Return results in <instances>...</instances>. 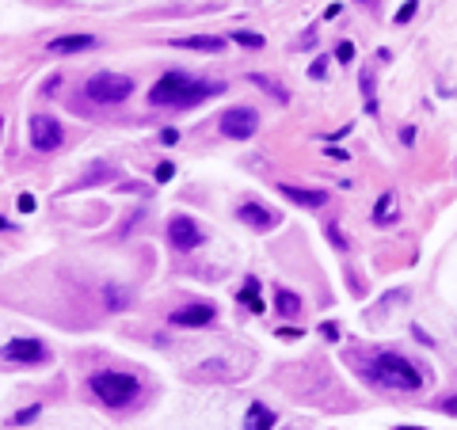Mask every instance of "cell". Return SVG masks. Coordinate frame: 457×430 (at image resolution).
I'll use <instances>...</instances> for the list:
<instances>
[{"label": "cell", "instance_id": "1", "mask_svg": "<svg viewBox=\"0 0 457 430\" xmlns=\"http://www.w3.org/2000/svg\"><path fill=\"white\" fill-rule=\"evenodd\" d=\"M217 92L221 88L210 84V80H191L187 73H168V76H160L157 88L149 92V103L153 107H195Z\"/></svg>", "mask_w": 457, "mask_h": 430}, {"label": "cell", "instance_id": "2", "mask_svg": "<svg viewBox=\"0 0 457 430\" xmlns=\"http://www.w3.org/2000/svg\"><path fill=\"white\" fill-rule=\"evenodd\" d=\"M370 366H374V377L381 381V384H389V389H396V392H416L419 384H423L419 366H411L408 358L393 355V350H385V355H374Z\"/></svg>", "mask_w": 457, "mask_h": 430}, {"label": "cell", "instance_id": "3", "mask_svg": "<svg viewBox=\"0 0 457 430\" xmlns=\"http://www.w3.org/2000/svg\"><path fill=\"white\" fill-rule=\"evenodd\" d=\"M88 389L96 392V400H103L111 407H122V404L138 400L141 384H138V377H130V373L103 369V373H92V377H88Z\"/></svg>", "mask_w": 457, "mask_h": 430}, {"label": "cell", "instance_id": "4", "mask_svg": "<svg viewBox=\"0 0 457 430\" xmlns=\"http://www.w3.org/2000/svg\"><path fill=\"white\" fill-rule=\"evenodd\" d=\"M84 92H88L92 103H122V99L133 92V80L122 76V73H96Z\"/></svg>", "mask_w": 457, "mask_h": 430}, {"label": "cell", "instance_id": "5", "mask_svg": "<svg viewBox=\"0 0 457 430\" xmlns=\"http://www.w3.org/2000/svg\"><path fill=\"white\" fill-rule=\"evenodd\" d=\"M61 141H65V130L58 118H50V115L31 118V145H35V152H53V149H61Z\"/></svg>", "mask_w": 457, "mask_h": 430}, {"label": "cell", "instance_id": "6", "mask_svg": "<svg viewBox=\"0 0 457 430\" xmlns=\"http://www.w3.org/2000/svg\"><path fill=\"white\" fill-rule=\"evenodd\" d=\"M255 130H260V115H255L252 107H229V111L221 115V134L232 137V141L252 137Z\"/></svg>", "mask_w": 457, "mask_h": 430}, {"label": "cell", "instance_id": "7", "mask_svg": "<svg viewBox=\"0 0 457 430\" xmlns=\"http://www.w3.org/2000/svg\"><path fill=\"white\" fill-rule=\"evenodd\" d=\"M0 358L4 362H24V366H38V362H46V347L38 343V339H8L4 347H0Z\"/></svg>", "mask_w": 457, "mask_h": 430}, {"label": "cell", "instance_id": "8", "mask_svg": "<svg viewBox=\"0 0 457 430\" xmlns=\"http://www.w3.org/2000/svg\"><path fill=\"white\" fill-rule=\"evenodd\" d=\"M168 244L175 251H191L202 244V229H198L191 217H183V214H175L172 221H168Z\"/></svg>", "mask_w": 457, "mask_h": 430}, {"label": "cell", "instance_id": "9", "mask_svg": "<svg viewBox=\"0 0 457 430\" xmlns=\"http://www.w3.org/2000/svg\"><path fill=\"white\" fill-rule=\"evenodd\" d=\"M214 316H217V308L206 305V301L202 305H183V308H175V313H172V324L175 327H206Z\"/></svg>", "mask_w": 457, "mask_h": 430}, {"label": "cell", "instance_id": "10", "mask_svg": "<svg viewBox=\"0 0 457 430\" xmlns=\"http://www.w3.org/2000/svg\"><path fill=\"white\" fill-rule=\"evenodd\" d=\"M237 217H240L244 225L260 229V233H271V229L278 225V214H274V209H267V206H260V202H244L237 209Z\"/></svg>", "mask_w": 457, "mask_h": 430}, {"label": "cell", "instance_id": "11", "mask_svg": "<svg viewBox=\"0 0 457 430\" xmlns=\"http://www.w3.org/2000/svg\"><path fill=\"white\" fill-rule=\"evenodd\" d=\"M278 191H282L289 202L305 206V209H324L328 206V194L324 191H309V187H297V183H278Z\"/></svg>", "mask_w": 457, "mask_h": 430}, {"label": "cell", "instance_id": "12", "mask_svg": "<svg viewBox=\"0 0 457 430\" xmlns=\"http://www.w3.org/2000/svg\"><path fill=\"white\" fill-rule=\"evenodd\" d=\"M92 46H96V35H61V38L46 42L50 53H81V50H92Z\"/></svg>", "mask_w": 457, "mask_h": 430}, {"label": "cell", "instance_id": "13", "mask_svg": "<svg viewBox=\"0 0 457 430\" xmlns=\"http://www.w3.org/2000/svg\"><path fill=\"white\" fill-rule=\"evenodd\" d=\"M274 423H278V415L267 404H252L248 415H244V430H274Z\"/></svg>", "mask_w": 457, "mask_h": 430}, {"label": "cell", "instance_id": "14", "mask_svg": "<svg viewBox=\"0 0 457 430\" xmlns=\"http://www.w3.org/2000/svg\"><path fill=\"white\" fill-rule=\"evenodd\" d=\"M175 46H183V50H202V53H217V50H225V38H221V35H187V38H175Z\"/></svg>", "mask_w": 457, "mask_h": 430}, {"label": "cell", "instance_id": "15", "mask_svg": "<svg viewBox=\"0 0 457 430\" xmlns=\"http://www.w3.org/2000/svg\"><path fill=\"white\" fill-rule=\"evenodd\" d=\"M396 194L389 191V194H381L377 198V206H374V225H393L396 221Z\"/></svg>", "mask_w": 457, "mask_h": 430}, {"label": "cell", "instance_id": "16", "mask_svg": "<svg viewBox=\"0 0 457 430\" xmlns=\"http://www.w3.org/2000/svg\"><path fill=\"white\" fill-rule=\"evenodd\" d=\"M274 305H278V313H286V316L301 313V297H297L294 290H286V285H282V290L274 293Z\"/></svg>", "mask_w": 457, "mask_h": 430}, {"label": "cell", "instance_id": "17", "mask_svg": "<svg viewBox=\"0 0 457 430\" xmlns=\"http://www.w3.org/2000/svg\"><path fill=\"white\" fill-rule=\"evenodd\" d=\"M240 301L252 308V313H263V297H260V282L255 278H248L244 282V290H240Z\"/></svg>", "mask_w": 457, "mask_h": 430}, {"label": "cell", "instance_id": "18", "mask_svg": "<svg viewBox=\"0 0 457 430\" xmlns=\"http://www.w3.org/2000/svg\"><path fill=\"white\" fill-rule=\"evenodd\" d=\"M252 84H260V88H263V92H271V95L278 99V103H286V99H289V92H286V88H282V84H274V80H271V76H260V73H252Z\"/></svg>", "mask_w": 457, "mask_h": 430}, {"label": "cell", "instance_id": "19", "mask_svg": "<svg viewBox=\"0 0 457 430\" xmlns=\"http://www.w3.org/2000/svg\"><path fill=\"white\" fill-rule=\"evenodd\" d=\"M99 179H115V168H111V164H99V168H92L84 179H76V187H92V183H99Z\"/></svg>", "mask_w": 457, "mask_h": 430}, {"label": "cell", "instance_id": "20", "mask_svg": "<svg viewBox=\"0 0 457 430\" xmlns=\"http://www.w3.org/2000/svg\"><path fill=\"white\" fill-rule=\"evenodd\" d=\"M229 38L240 42V46H248V50H263V35H255V31H232Z\"/></svg>", "mask_w": 457, "mask_h": 430}, {"label": "cell", "instance_id": "21", "mask_svg": "<svg viewBox=\"0 0 457 430\" xmlns=\"http://www.w3.org/2000/svg\"><path fill=\"white\" fill-rule=\"evenodd\" d=\"M362 92H366V111H374L377 103H374V73L370 69L362 73Z\"/></svg>", "mask_w": 457, "mask_h": 430}, {"label": "cell", "instance_id": "22", "mask_svg": "<svg viewBox=\"0 0 457 430\" xmlns=\"http://www.w3.org/2000/svg\"><path fill=\"white\" fill-rule=\"evenodd\" d=\"M38 411H42L38 404H35V407H24V411L16 415V426H27V423H35V419H38Z\"/></svg>", "mask_w": 457, "mask_h": 430}, {"label": "cell", "instance_id": "23", "mask_svg": "<svg viewBox=\"0 0 457 430\" xmlns=\"http://www.w3.org/2000/svg\"><path fill=\"white\" fill-rule=\"evenodd\" d=\"M416 12H419V4H416V0H408V4H404V8H400V12H396V23H408V19L416 16Z\"/></svg>", "mask_w": 457, "mask_h": 430}, {"label": "cell", "instance_id": "24", "mask_svg": "<svg viewBox=\"0 0 457 430\" xmlns=\"http://www.w3.org/2000/svg\"><path fill=\"white\" fill-rule=\"evenodd\" d=\"M336 58H339V61H354V42H339V46H336Z\"/></svg>", "mask_w": 457, "mask_h": 430}, {"label": "cell", "instance_id": "25", "mask_svg": "<svg viewBox=\"0 0 457 430\" xmlns=\"http://www.w3.org/2000/svg\"><path fill=\"white\" fill-rule=\"evenodd\" d=\"M103 297H107V305H115V313H118L122 305H126V297H122L118 290H103Z\"/></svg>", "mask_w": 457, "mask_h": 430}, {"label": "cell", "instance_id": "26", "mask_svg": "<svg viewBox=\"0 0 457 430\" xmlns=\"http://www.w3.org/2000/svg\"><path fill=\"white\" fill-rule=\"evenodd\" d=\"M172 175H175V164H160V168H157V183H168Z\"/></svg>", "mask_w": 457, "mask_h": 430}, {"label": "cell", "instance_id": "27", "mask_svg": "<svg viewBox=\"0 0 457 430\" xmlns=\"http://www.w3.org/2000/svg\"><path fill=\"white\" fill-rule=\"evenodd\" d=\"M438 411H446V415H457V396H446V400H438Z\"/></svg>", "mask_w": 457, "mask_h": 430}, {"label": "cell", "instance_id": "28", "mask_svg": "<svg viewBox=\"0 0 457 430\" xmlns=\"http://www.w3.org/2000/svg\"><path fill=\"white\" fill-rule=\"evenodd\" d=\"M19 209H24V214H31V209H35V198H31V194H19Z\"/></svg>", "mask_w": 457, "mask_h": 430}, {"label": "cell", "instance_id": "29", "mask_svg": "<svg viewBox=\"0 0 457 430\" xmlns=\"http://www.w3.org/2000/svg\"><path fill=\"white\" fill-rule=\"evenodd\" d=\"M160 141H164V145H175V141H180V134H175V130H164Z\"/></svg>", "mask_w": 457, "mask_h": 430}, {"label": "cell", "instance_id": "30", "mask_svg": "<svg viewBox=\"0 0 457 430\" xmlns=\"http://www.w3.org/2000/svg\"><path fill=\"white\" fill-rule=\"evenodd\" d=\"M278 339H301V332L294 327V332H289V327H282V332H278Z\"/></svg>", "mask_w": 457, "mask_h": 430}, {"label": "cell", "instance_id": "31", "mask_svg": "<svg viewBox=\"0 0 457 430\" xmlns=\"http://www.w3.org/2000/svg\"><path fill=\"white\" fill-rule=\"evenodd\" d=\"M400 430H411V426H400Z\"/></svg>", "mask_w": 457, "mask_h": 430}]
</instances>
